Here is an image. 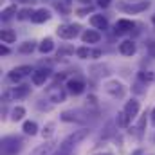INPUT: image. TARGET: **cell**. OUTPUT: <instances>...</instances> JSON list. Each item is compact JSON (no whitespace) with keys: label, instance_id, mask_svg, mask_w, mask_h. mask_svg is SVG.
<instances>
[{"label":"cell","instance_id":"4","mask_svg":"<svg viewBox=\"0 0 155 155\" xmlns=\"http://www.w3.org/2000/svg\"><path fill=\"white\" fill-rule=\"evenodd\" d=\"M78 29H79L78 25H60L56 33H58V36H60V38L71 40V38H74V36L78 35Z\"/></svg>","mask_w":155,"mask_h":155},{"label":"cell","instance_id":"13","mask_svg":"<svg viewBox=\"0 0 155 155\" xmlns=\"http://www.w3.org/2000/svg\"><path fill=\"white\" fill-rule=\"evenodd\" d=\"M134 29V22L132 20H119L116 24V33H126Z\"/></svg>","mask_w":155,"mask_h":155},{"label":"cell","instance_id":"6","mask_svg":"<svg viewBox=\"0 0 155 155\" xmlns=\"http://www.w3.org/2000/svg\"><path fill=\"white\" fill-rule=\"evenodd\" d=\"M29 72H33L29 65H22V67H16V69H13V71L9 72V79H11V81H20L22 78L27 76Z\"/></svg>","mask_w":155,"mask_h":155},{"label":"cell","instance_id":"34","mask_svg":"<svg viewBox=\"0 0 155 155\" xmlns=\"http://www.w3.org/2000/svg\"><path fill=\"white\" fill-rule=\"evenodd\" d=\"M0 52L5 56V54H9V49H7V47H2V49H0Z\"/></svg>","mask_w":155,"mask_h":155},{"label":"cell","instance_id":"33","mask_svg":"<svg viewBox=\"0 0 155 155\" xmlns=\"http://www.w3.org/2000/svg\"><path fill=\"white\" fill-rule=\"evenodd\" d=\"M88 11H90V7H88V9H79V16H83V15H87Z\"/></svg>","mask_w":155,"mask_h":155},{"label":"cell","instance_id":"22","mask_svg":"<svg viewBox=\"0 0 155 155\" xmlns=\"http://www.w3.org/2000/svg\"><path fill=\"white\" fill-rule=\"evenodd\" d=\"M117 123H119V126H128V123H130V117H128V114H126L124 110L117 114Z\"/></svg>","mask_w":155,"mask_h":155},{"label":"cell","instance_id":"5","mask_svg":"<svg viewBox=\"0 0 155 155\" xmlns=\"http://www.w3.org/2000/svg\"><path fill=\"white\" fill-rule=\"evenodd\" d=\"M150 4L148 2H139V4H119V9L121 11H126V13H141L148 7Z\"/></svg>","mask_w":155,"mask_h":155},{"label":"cell","instance_id":"21","mask_svg":"<svg viewBox=\"0 0 155 155\" xmlns=\"http://www.w3.org/2000/svg\"><path fill=\"white\" fill-rule=\"evenodd\" d=\"M52 47H54V45H52V40L45 38L43 41H41V45H40V52H43V54H45V52H51Z\"/></svg>","mask_w":155,"mask_h":155},{"label":"cell","instance_id":"27","mask_svg":"<svg viewBox=\"0 0 155 155\" xmlns=\"http://www.w3.org/2000/svg\"><path fill=\"white\" fill-rule=\"evenodd\" d=\"M139 79H143V81H150V79H153V74L148 72V71H141V72H139Z\"/></svg>","mask_w":155,"mask_h":155},{"label":"cell","instance_id":"19","mask_svg":"<svg viewBox=\"0 0 155 155\" xmlns=\"http://www.w3.org/2000/svg\"><path fill=\"white\" fill-rule=\"evenodd\" d=\"M16 40V35L11 31V29H4L2 31V41H5V43H13Z\"/></svg>","mask_w":155,"mask_h":155},{"label":"cell","instance_id":"8","mask_svg":"<svg viewBox=\"0 0 155 155\" xmlns=\"http://www.w3.org/2000/svg\"><path fill=\"white\" fill-rule=\"evenodd\" d=\"M49 74H51L49 69H38V71H35L33 72V83L35 85H43L45 79L49 78Z\"/></svg>","mask_w":155,"mask_h":155},{"label":"cell","instance_id":"1","mask_svg":"<svg viewBox=\"0 0 155 155\" xmlns=\"http://www.w3.org/2000/svg\"><path fill=\"white\" fill-rule=\"evenodd\" d=\"M22 139L20 137H5L2 139V155H18L22 150Z\"/></svg>","mask_w":155,"mask_h":155},{"label":"cell","instance_id":"14","mask_svg":"<svg viewBox=\"0 0 155 155\" xmlns=\"http://www.w3.org/2000/svg\"><path fill=\"white\" fill-rule=\"evenodd\" d=\"M56 9L63 15H69L72 9V0H58L56 2Z\"/></svg>","mask_w":155,"mask_h":155},{"label":"cell","instance_id":"11","mask_svg":"<svg viewBox=\"0 0 155 155\" xmlns=\"http://www.w3.org/2000/svg\"><path fill=\"white\" fill-rule=\"evenodd\" d=\"M90 22H92V25H94V27L103 29V31L108 27V22H107V18H105L103 15H94V16L90 18Z\"/></svg>","mask_w":155,"mask_h":155},{"label":"cell","instance_id":"10","mask_svg":"<svg viewBox=\"0 0 155 155\" xmlns=\"http://www.w3.org/2000/svg\"><path fill=\"white\" fill-rule=\"evenodd\" d=\"M51 18V13L47 11V9H38L33 16H31V20L35 22V24H41V22H47Z\"/></svg>","mask_w":155,"mask_h":155},{"label":"cell","instance_id":"2","mask_svg":"<svg viewBox=\"0 0 155 155\" xmlns=\"http://www.w3.org/2000/svg\"><path fill=\"white\" fill-rule=\"evenodd\" d=\"M47 97L52 103H63L65 101V90H63V87H60V85L54 83L52 87L47 88Z\"/></svg>","mask_w":155,"mask_h":155},{"label":"cell","instance_id":"29","mask_svg":"<svg viewBox=\"0 0 155 155\" xmlns=\"http://www.w3.org/2000/svg\"><path fill=\"white\" fill-rule=\"evenodd\" d=\"M52 128H54V124H47V128H45V132H43V137H49V135L52 134Z\"/></svg>","mask_w":155,"mask_h":155},{"label":"cell","instance_id":"16","mask_svg":"<svg viewBox=\"0 0 155 155\" xmlns=\"http://www.w3.org/2000/svg\"><path fill=\"white\" fill-rule=\"evenodd\" d=\"M124 112L128 114L130 119H134V117L137 116V112H139V103L137 101H128L126 107H124Z\"/></svg>","mask_w":155,"mask_h":155},{"label":"cell","instance_id":"23","mask_svg":"<svg viewBox=\"0 0 155 155\" xmlns=\"http://www.w3.org/2000/svg\"><path fill=\"white\" fill-rule=\"evenodd\" d=\"M35 51V43L33 41H25L20 45V52H33Z\"/></svg>","mask_w":155,"mask_h":155},{"label":"cell","instance_id":"18","mask_svg":"<svg viewBox=\"0 0 155 155\" xmlns=\"http://www.w3.org/2000/svg\"><path fill=\"white\" fill-rule=\"evenodd\" d=\"M24 132L29 134V135H35V134L38 132V124H36L35 121H25V123H24Z\"/></svg>","mask_w":155,"mask_h":155},{"label":"cell","instance_id":"37","mask_svg":"<svg viewBox=\"0 0 155 155\" xmlns=\"http://www.w3.org/2000/svg\"><path fill=\"white\" fill-rule=\"evenodd\" d=\"M153 24H155V15H153Z\"/></svg>","mask_w":155,"mask_h":155},{"label":"cell","instance_id":"20","mask_svg":"<svg viewBox=\"0 0 155 155\" xmlns=\"http://www.w3.org/2000/svg\"><path fill=\"white\" fill-rule=\"evenodd\" d=\"M24 116H25V108H24V107H16V108H13V112H11V119H13V121H20Z\"/></svg>","mask_w":155,"mask_h":155},{"label":"cell","instance_id":"17","mask_svg":"<svg viewBox=\"0 0 155 155\" xmlns=\"http://www.w3.org/2000/svg\"><path fill=\"white\" fill-rule=\"evenodd\" d=\"M81 38H83L85 43H97L101 36H99V33H96V31H85Z\"/></svg>","mask_w":155,"mask_h":155},{"label":"cell","instance_id":"36","mask_svg":"<svg viewBox=\"0 0 155 155\" xmlns=\"http://www.w3.org/2000/svg\"><path fill=\"white\" fill-rule=\"evenodd\" d=\"M79 2H83V4H88V2H90V0H79Z\"/></svg>","mask_w":155,"mask_h":155},{"label":"cell","instance_id":"24","mask_svg":"<svg viewBox=\"0 0 155 155\" xmlns=\"http://www.w3.org/2000/svg\"><path fill=\"white\" fill-rule=\"evenodd\" d=\"M76 54L79 56V58H83V60H85V58H88L92 52H90V49H87V47H81V49H78V51H76Z\"/></svg>","mask_w":155,"mask_h":155},{"label":"cell","instance_id":"12","mask_svg":"<svg viewBox=\"0 0 155 155\" xmlns=\"http://www.w3.org/2000/svg\"><path fill=\"white\" fill-rule=\"evenodd\" d=\"M119 51H121L124 56H132V54L135 52V43L130 41V40H124V41L119 45Z\"/></svg>","mask_w":155,"mask_h":155},{"label":"cell","instance_id":"32","mask_svg":"<svg viewBox=\"0 0 155 155\" xmlns=\"http://www.w3.org/2000/svg\"><path fill=\"white\" fill-rule=\"evenodd\" d=\"M97 4H99L101 7H108V5H110V0H97Z\"/></svg>","mask_w":155,"mask_h":155},{"label":"cell","instance_id":"7","mask_svg":"<svg viewBox=\"0 0 155 155\" xmlns=\"http://www.w3.org/2000/svg\"><path fill=\"white\" fill-rule=\"evenodd\" d=\"M107 92L110 94V96H114V97H123L124 96V88H123V85L121 83H117V81H110V83H107Z\"/></svg>","mask_w":155,"mask_h":155},{"label":"cell","instance_id":"9","mask_svg":"<svg viewBox=\"0 0 155 155\" xmlns=\"http://www.w3.org/2000/svg\"><path fill=\"white\" fill-rule=\"evenodd\" d=\"M67 88H69V92H72V94H81V92L85 90V85H83V81H79V79H69V81H67Z\"/></svg>","mask_w":155,"mask_h":155},{"label":"cell","instance_id":"15","mask_svg":"<svg viewBox=\"0 0 155 155\" xmlns=\"http://www.w3.org/2000/svg\"><path fill=\"white\" fill-rule=\"evenodd\" d=\"M52 148H54V144H51V143H45V144H40L38 148H35L31 155H49L52 152Z\"/></svg>","mask_w":155,"mask_h":155},{"label":"cell","instance_id":"25","mask_svg":"<svg viewBox=\"0 0 155 155\" xmlns=\"http://www.w3.org/2000/svg\"><path fill=\"white\" fill-rule=\"evenodd\" d=\"M16 13V5H9V7H5L4 11H2V15H4V18H9L11 15H15Z\"/></svg>","mask_w":155,"mask_h":155},{"label":"cell","instance_id":"3","mask_svg":"<svg viewBox=\"0 0 155 155\" xmlns=\"http://www.w3.org/2000/svg\"><path fill=\"white\" fill-rule=\"evenodd\" d=\"M27 94H29V85H20V87L11 88V90L5 94V97H7V99H22V97H25Z\"/></svg>","mask_w":155,"mask_h":155},{"label":"cell","instance_id":"35","mask_svg":"<svg viewBox=\"0 0 155 155\" xmlns=\"http://www.w3.org/2000/svg\"><path fill=\"white\" fill-rule=\"evenodd\" d=\"M152 121H153V124H155V108H153V112H152Z\"/></svg>","mask_w":155,"mask_h":155},{"label":"cell","instance_id":"26","mask_svg":"<svg viewBox=\"0 0 155 155\" xmlns=\"http://www.w3.org/2000/svg\"><path fill=\"white\" fill-rule=\"evenodd\" d=\"M72 52H74L72 47H61V49L58 51V58H63L65 54H72Z\"/></svg>","mask_w":155,"mask_h":155},{"label":"cell","instance_id":"31","mask_svg":"<svg viewBox=\"0 0 155 155\" xmlns=\"http://www.w3.org/2000/svg\"><path fill=\"white\" fill-rule=\"evenodd\" d=\"M148 49H150V54L155 56V41H150V43H148Z\"/></svg>","mask_w":155,"mask_h":155},{"label":"cell","instance_id":"30","mask_svg":"<svg viewBox=\"0 0 155 155\" xmlns=\"http://www.w3.org/2000/svg\"><path fill=\"white\" fill-rule=\"evenodd\" d=\"M144 121H146V117H143V119L139 121V126H137V128H139V135L143 134V128H144Z\"/></svg>","mask_w":155,"mask_h":155},{"label":"cell","instance_id":"28","mask_svg":"<svg viewBox=\"0 0 155 155\" xmlns=\"http://www.w3.org/2000/svg\"><path fill=\"white\" fill-rule=\"evenodd\" d=\"M33 15H35V13H31L29 9H24V11H20V15H18V18H20V20H25L27 16H33Z\"/></svg>","mask_w":155,"mask_h":155}]
</instances>
